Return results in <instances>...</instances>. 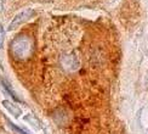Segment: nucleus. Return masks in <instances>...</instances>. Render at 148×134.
<instances>
[{
  "label": "nucleus",
  "instance_id": "f257e3e1",
  "mask_svg": "<svg viewBox=\"0 0 148 134\" xmlns=\"http://www.w3.org/2000/svg\"><path fill=\"white\" fill-rule=\"evenodd\" d=\"M12 56L17 60H26L33 54L34 46L32 39L27 35H20L12 40L10 45Z\"/></svg>",
  "mask_w": 148,
  "mask_h": 134
},
{
  "label": "nucleus",
  "instance_id": "f03ea898",
  "mask_svg": "<svg viewBox=\"0 0 148 134\" xmlns=\"http://www.w3.org/2000/svg\"><path fill=\"white\" fill-rule=\"evenodd\" d=\"M33 15H34L33 9H26V10L21 11L20 14H17V15L14 17V20L11 21L10 26H9V30H14V29L18 28L20 26H22V24H23L24 22H27Z\"/></svg>",
  "mask_w": 148,
  "mask_h": 134
},
{
  "label": "nucleus",
  "instance_id": "7ed1b4c3",
  "mask_svg": "<svg viewBox=\"0 0 148 134\" xmlns=\"http://www.w3.org/2000/svg\"><path fill=\"white\" fill-rule=\"evenodd\" d=\"M0 84H1V88L4 89V91L6 94H9L12 99L14 100H16V101H21V99L17 96V94L15 93V90L12 89V87H11V84L6 81V79H3V78H0Z\"/></svg>",
  "mask_w": 148,
  "mask_h": 134
},
{
  "label": "nucleus",
  "instance_id": "20e7f679",
  "mask_svg": "<svg viewBox=\"0 0 148 134\" xmlns=\"http://www.w3.org/2000/svg\"><path fill=\"white\" fill-rule=\"evenodd\" d=\"M3 106L8 110L11 115H14L15 117H20V116L22 115V110L18 106H16L15 104H12L11 101H9V100H4L3 101Z\"/></svg>",
  "mask_w": 148,
  "mask_h": 134
},
{
  "label": "nucleus",
  "instance_id": "39448f33",
  "mask_svg": "<svg viewBox=\"0 0 148 134\" xmlns=\"http://www.w3.org/2000/svg\"><path fill=\"white\" fill-rule=\"evenodd\" d=\"M8 123H9V126L12 128V129H14L15 132H17V133H20V134H29L28 132H26V131H23V129H21L20 127H17L16 124H14L12 123V122H10V121H8Z\"/></svg>",
  "mask_w": 148,
  "mask_h": 134
},
{
  "label": "nucleus",
  "instance_id": "423d86ee",
  "mask_svg": "<svg viewBox=\"0 0 148 134\" xmlns=\"http://www.w3.org/2000/svg\"><path fill=\"white\" fill-rule=\"evenodd\" d=\"M4 39H5V30H4V28H3L1 24H0V49L3 48Z\"/></svg>",
  "mask_w": 148,
  "mask_h": 134
}]
</instances>
